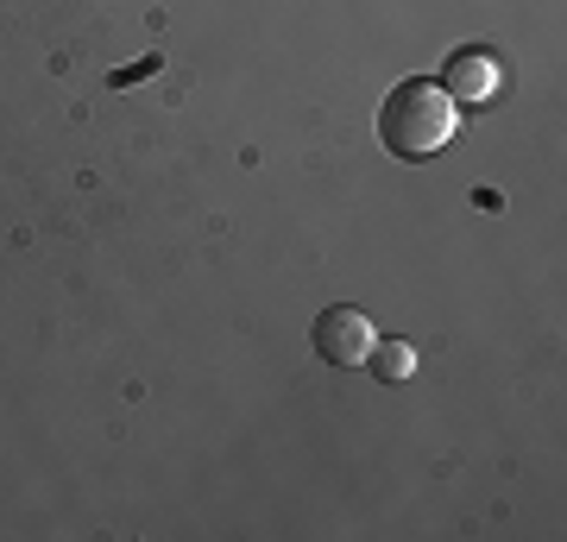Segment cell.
Returning a JSON list of instances; mask_svg holds the SVG:
<instances>
[{
  "label": "cell",
  "mask_w": 567,
  "mask_h": 542,
  "mask_svg": "<svg viewBox=\"0 0 567 542\" xmlns=\"http://www.w3.org/2000/svg\"><path fill=\"white\" fill-rule=\"evenodd\" d=\"M372 341H379V335H372V321H365L353 303L322 309V316H316V328H309V347H316L328 366H365Z\"/></svg>",
  "instance_id": "obj_2"
},
{
  "label": "cell",
  "mask_w": 567,
  "mask_h": 542,
  "mask_svg": "<svg viewBox=\"0 0 567 542\" xmlns=\"http://www.w3.org/2000/svg\"><path fill=\"white\" fill-rule=\"evenodd\" d=\"M498 82H505V70H498V63H492L486 51H461V58H447L442 89L454 95V108H492Z\"/></svg>",
  "instance_id": "obj_3"
},
{
  "label": "cell",
  "mask_w": 567,
  "mask_h": 542,
  "mask_svg": "<svg viewBox=\"0 0 567 542\" xmlns=\"http://www.w3.org/2000/svg\"><path fill=\"white\" fill-rule=\"evenodd\" d=\"M454 126H461V108H454L442 82H404L379 108V140L398 158H435L454 140Z\"/></svg>",
  "instance_id": "obj_1"
},
{
  "label": "cell",
  "mask_w": 567,
  "mask_h": 542,
  "mask_svg": "<svg viewBox=\"0 0 567 542\" xmlns=\"http://www.w3.org/2000/svg\"><path fill=\"white\" fill-rule=\"evenodd\" d=\"M365 366H372V372H379L385 385H404L410 372H416V347H410V341H372Z\"/></svg>",
  "instance_id": "obj_4"
}]
</instances>
